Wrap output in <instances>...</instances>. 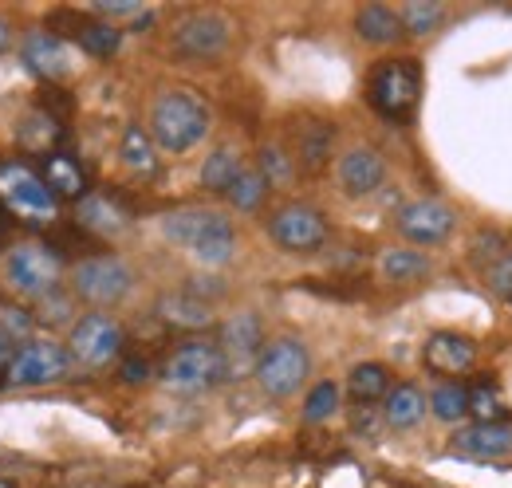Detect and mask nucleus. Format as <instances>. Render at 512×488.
Segmentation results:
<instances>
[{"mask_svg":"<svg viewBox=\"0 0 512 488\" xmlns=\"http://www.w3.org/2000/svg\"><path fill=\"white\" fill-rule=\"evenodd\" d=\"M371 107L386 119H406L422 95V71L414 60H383L371 75Z\"/></svg>","mask_w":512,"mask_h":488,"instance_id":"0eeeda50","label":"nucleus"},{"mask_svg":"<svg viewBox=\"0 0 512 488\" xmlns=\"http://www.w3.org/2000/svg\"><path fill=\"white\" fill-rule=\"evenodd\" d=\"M64 347L71 363L87 366V370H103L123 355V323L107 311H87L71 323Z\"/></svg>","mask_w":512,"mask_h":488,"instance_id":"423d86ee","label":"nucleus"},{"mask_svg":"<svg viewBox=\"0 0 512 488\" xmlns=\"http://www.w3.org/2000/svg\"><path fill=\"white\" fill-rule=\"evenodd\" d=\"M190 256L201 264V268H225L233 256H237V233L233 229H225V233H213V237H205L201 244H193Z\"/></svg>","mask_w":512,"mask_h":488,"instance_id":"473e14b6","label":"nucleus"},{"mask_svg":"<svg viewBox=\"0 0 512 488\" xmlns=\"http://www.w3.org/2000/svg\"><path fill=\"white\" fill-rule=\"evenodd\" d=\"M12 44H16V32H12V24H8L4 16H0V56H4V52H8Z\"/></svg>","mask_w":512,"mask_h":488,"instance_id":"37998d69","label":"nucleus"},{"mask_svg":"<svg viewBox=\"0 0 512 488\" xmlns=\"http://www.w3.org/2000/svg\"><path fill=\"white\" fill-rule=\"evenodd\" d=\"M233 44V24L221 12H193L174 28V52L190 60H217Z\"/></svg>","mask_w":512,"mask_h":488,"instance_id":"9b49d317","label":"nucleus"},{"mask_svg":"<svg viewBox=\"0 0 512 488\" xmlns=\"http://www.w3.org/2000/svg\"><path fill=\"white\" fill-rule=\"evenodd\" d=\"M453 453L469 461H497L512 453V426L509 422H473L453 433Z\"/></svg>","mask_w":512,"mask_h":488,"instance_id":"2eb2a0df","label":"nucleus"},{"mask_svg":"<svg viewBox=\"0 0 512 488\" xmlns=\"http://www.w3.org/2000/svg\"><path fill=\"white\" fill-rule=\"evenodd\" d=\"M75 40H79V48H83L87 56L111 60V56L123 48V28H115V24H83V32H79Z\"/></svg>","mask_w":512,"mask_h":488,"instance_id":"2f4dec72","label":"nucleus"},{"mask_svg":"<svg viewBox=\"0 0 512 488\" xmlns=\"http://www.w3.org/2000/svg\"><path fill=\"white\" fill-rule=\"evenodd\" d=\"M383 418H386V426H390V429L422 426V418H426V394H422L418 386H410V382L390 386L386 406H383Z\"/></svg>","mask_w":512,"mask_h":488,"instance_id":"5701e85b","label":"nucleus"},{"mask_svg":"<svg viewBox=\"0 0 512 488\" xmlns=\"http://www.w3.org/2000/svg\"><path fill=\"white\" fill-rule=\"evenodd\" d=\"M225 378H229L225 359H221L217 343H209V339H190V343H182V347L162 363V386L174 390V394H186V398L221 386Z\"/></svg>","mask_w":512,"mask_h":488,"instance_id":"20e7f679","label":"nucleus"},{"mask_svg":"<svg viewBox=\"0 0 512 488\" xmlns=\"http://www.w3.org/2000/svg\"><path fill=\"white\" fill-rule=\"evenodd\" d=\"M0 197L12 205V209H20V213H28V217H52L56 213V197H52V189L44 185L40 174H32L28 166H0Z\"/></svg>","mask_w":512,"mask_h":488,"instance_id":"ddd939ff","label":"nucleus"},{"mask_svg":"<svg viewBox=\"0 0 512 488\" xmlns=\"http://www.w3.org/2000/svg\"><path fill=\"white\" fill-rule=\"evenodd\" d=\"M154 311H158V319H162L166 327H178V331H209V327H213V304L190 296L186 288L162 292Z\"/></svg>","mask_w":512,"mask_h":488,"instance_id":"aec40b11","label":"nucleus"},{"mask_svg":"<svg viewBox=\"0 0 512 488\" xmlns=\"http://www.w3.org/2000/svg\"><path fill=\"white\" fill-rule=\"evenodd\" d=\"M60 276H64V260L48 244L24 241L4 252V284L16 296L48 300L60 288Z\"/></svg>","mask_w":512,"mask_h":488,"instance_id":"39448f33","label":"nucleus"},{"mask_svg":"<svg viewBox=\"0 0 512 488\" xmlns=\"http://www.w3.org/2000/svg\"><path fill=\"white\" fill-rule=\"evenodd\" d=\"M32 327H36L32 311L12 307V304H0V331H4L8 339H16V343H32Z\"/></svg>","mask_w":512,"mask_h":488,"instance_id":"e433bc0d","label":"nucleus"},{"mask_svg":"<svg viewBox=\"0 0 512 488\" xmlns=\"http://www.w3.org/2000/svg\"><path fill=\"white\" fill-rule=\"evenodd\" d=\"M158 229H162V237H166L170 244H178V248H193V244H201L205 237H213V233L233 229V221H229L225 213H217V209L190 205V209H174V213H166Z\"/></svg>","mask_w":512,"mask_h":488,"instance_id":"4468645a","label":"nucleus"},{"mask_svg":"<svg viewBox=\"0 0 512 488\" xmlns=\"http://www.w3.org/2000/svg\"><path fill=\"white\" fill-rule=\"evenodd\" d=\"M213 126L209 115V103L197 95V91H162L154 99V111H150V138L158 150L166 154H190L193 146L205 142Z\"/></svg>","mask_w":512,"mask_h":488,"instance_id":"f257e3e1","label":"nucleus"},{"mask_svg":"<svg viewBox=\"0 0 512 488\" xmlns=\"http://www.w3.org/2000/svg\"><path fill=\"white\" fill-rule=\"evenodd\" d=\"M335 410H339V382H331V378H327V382H316L312 394L304 398V422H308V426H320Z\"/></svg>","mask_w":512,"mask_h":488,"instance_id":"72a5a7b5","label":"nucleus"},{"mask_svg":"<svg viewBox=\"0 0 512 488\" xmlns=\"http://www.w3.org/2000/svg\"><path fill=\"white\" fill-rule=\"evenodd\" d=\"M422 359L434 374L457 378V374H465L469 366L477 363V343L469 335H457V331H438V335L426 339Z\"/></svg>","mask_w":512,"mask_h":488,"instance_id":"a211bd4d","label":"nucleus"},{"mask_svg":"<svg viewBox=\"0 0 512 488\" xmlns=\"http://www.w3.org/2000/svg\"><path fill=\"white\" fill-rule=\"evenodd\" d=\"M20 60L24 67L32 71V75H40V79H64L71 60H67V48L60 36H52V32H28L24 40H20Z\"/></svg>","mask_w":512,"mask_h":488,"instance_id":"6ab92c4d","label":"nucleus"},{"mask_svg":"<svg viewBox=\"0 0 512 488\" xmlns=\"http://www.w3.org/2000/svg\"><path fill=\"white\" fill-rule=\"evenodd\" d=\"M123 378L138 386V382H146V378H150V366L142 363V359H127V363H123Z\"/></svg>","mask_w":512,"mask_h":488,"instance_id":"a19ab883","label":"nucleus"},{"mask_svg":"<svg viewBox=\"0 0 512 488\" xmlns=\"http://www.w3.org/2000/svg\"><path fill=\"white\" fill-rule=\"evenodd\" d=\"M469 414H473L477 422H501V414H505L501 390L489 386V382H477V386L469 390Z\"/></svg>","mask_w":512,"mask_h":488,"instance_id":"c9c22d12","label":"nucleus"},{"mask_svg":"<svg viewBox=\"0 0 512 488\" xmlns=\"http://www.w3.org/2000/svg\"><path fill=\"white\" fill-rule=\"evenodd\" d=\"M489 288H493L497 296H509L512 300V252L493 260V268H489Z\"/></svg>","mask_w":512,"mask_h":488,"instance_id":"4c0bfd02","label":"nucleus"},{"mask_svg":"<svg viewBox=\"0 0 512 488\" xmlns=\"http://www.w3.org/2000/svg\"><path fill=\"white\" fill-rule=\"evenodd\" d=\"M379 272L390 284H414V280L430 276V256L422 248L398 244V248H386L383 256H379Z\"/></svg>","mask_w":512,"mask_h":488,"instance_id":"4be33fe9","label":"nucleus"},{"mask_svg":"<svg viewBox=\"0 0 512 488\" xmlns=\"http://www.w3.org/2000/svg\"><path fill=\"white\" fill-rule=\"evenodd\" d=\"M241 170H245V162H241V154L233 150V146H217L205 162H201V189H209V193H229V185L241 178Z\"/></svg>","mask_w":512,"mask_h":488,"instance_id":"a878e982","label":"nucleus"},{"mask_svg":"<svg viewBox=\"0 0 512 488\" xmlns=\"http://www.w3.org/2000/svg\"><path fill=\"white\" fill-rule=\"evenodd\" d=\"M347 394L355 402H379L390 394V370L383 363H359L351 374H347Z\"/></svg>","mask_w":512,"mask_h":488,"instance_id":"bb28decb","label":"nucleus"},{"mask_svg":"<svg viewBox=\"0 0 512 488\" xmlns=\"http://www.w3.org/2000/svg\"><path fill=\"white\" fill-rule=\"evenodd\" d=\"M91 8L99 12V16H107V24L111 20H127V16H138L142 12V0H91Z\"/></svg>","mask_w":512,"mask_h":488,"instance_id":"58836bf2","label":"nucleus"},{"mask_svg":"<svg viewBox=\"0 0 512 488\" xmlns=\"http://www.w3.org/2000/svg\"><path fill=\"white\" fill-rule=\"evenodd\" d=\"M12 359H16V339H8V335L0 331V370H8Z\"/></svg>","mask_w":512,"mask_h":488,"instance_id":"79ce46f5","label":"nucleus"},{"mask_svg":"<svg viewBox=\"0 0 512 488\" xmlns=\"http://www.w3.org/2000/svg\"><path fill=\"white\" fill-rule=\"evenodd\" d=\"M355 32H359V40H367V44H398L406 32H402V20H398V12L394 8H386V4H367V8H359V16H355Z\"/></svg>","mask_w":512,"mask_h":488,"instance_id":"b1692460","label":"nucleus"},{"mask_svg":"<svg viewBox=\"0 0 512 488\" xmlns=\"http://www.w3.org/2000/svg\"><path fill=\"white\" fill-rule=\"evenodd\" d=\"M268 237L284 252H316L327 244V217L304 201H292L268 217Z\"/></svg>","mask_w":512,"mask_h":488,"instance_id":"6e6552de","label":"nucleus"},{"mask_svg":"<svg viewBox=\"0 0 512 488\" xmlns=\"http://www.w3.org/2000/svg\"><path fill=\"white\" fill-rule=\"evenodd\" d=\"M268 193H272V189H268V182H264L256 170H249V166H245V170H241V178L229 185L225 201H229L237 213H256V209L268 201Z\"/></svg>","mask_w":512,"mask_h":488,"instance_id":"c756f323","label":"nucleus"},{"mask_svg":"<svg viewBox=\"0 0 512 488\" xmlns=\"http://www.w3.org/2000/svg\"><path fill=\"white\" fill-rule=\"evenodd\" d=\"M398 20H402V32H410V36H430V32L442 28L446 8H442L438 0H410V4L398 12Z\"/></svg>","mask_w":512,"mask_h":488,"instance_id":"7c9ffc66","label":"nucleus"},{"mask_svg":"<svg viewBox=\"0 0 512 488\" xmlns=\"http://www.w3.org/2000/svg\"><path fill=\"white\" fill-rule=\"evenodd\" d=\"M256 174L268 182V189H276V185H288L296 178V162H292V154L284 150V146H276V142H268V146H260V154H256Z\"/></svg>","mask_w":512,"mask_h":488,"instance_id":"c85d7f7f","label":"nucleus"},{"mask_svg":"<svg viewBox=\"0 0 512 488\" xmlns=\"http://www.w3.org/2000/svg\"><path fill=\"white\" fill-rule=\"evenodd\" d=\"M264 347V327H260V315L256 311H237L221 323V335H217V351L225 359L229 378L233 374H245L249 366H256V355Z\"/></svg>","mask_w":512,"mask_h":488,"instance_id":"f8f14e48","label":"nucleus"},{"mask_svg":"<svg viewBox=\"0 0 512 488\" xmlns=\"http://www.w3.org/2000/svg\"><path fill=\"white\" fill-rule=\"evenodd\" d=\"M335 178H339L347 197H367V193H375L386 182V158L371 146H351L339 158Z\"/></svg>","mask_w":512,"mask_h":488,"instance_id":"dca6fc26","label":"nucleus"},{"mask_svg":"<svg viewBox=\"0 0 512 488\" xmlns=\"http://www.w3.org/2000/svg\"><path fill=\"white\" fill-rule=\"evenodd\" d=\"M430 414L446 426H457L469 418V390L457 386V382H442L434 394H430Z\"/></svg>","mask_w":512,"mask_h":488,"instance_id":"cd10ccee","label":"nucleus"},{"mask_svg":"<svg viewBox=\"0 0 512 488\" xmlns=\"http://www.w3.org/2000/svg\"><path fill=\"white\" fill-rule=\"evenodd\" d=\"M119 158H123V166H127L130 174H138V178L158 174V146H154V138H150L146 126H127L123 130Z\"/></svg>","mask_w":512,"mask_h":488,"instance_id":"393cba45","label":"nucleus"},{"mask_svg":"<svg viewBox=\"0 0 512 488\" xmlns=\"http://www.w3.org/2000/svg\"><path fill=\"white\" fill-rule=\"evenodd\" d=\"M71 296L83 300L87 307L103 311V307H115L123 304L130 292H134V268H130L123 256L115 252H95V256H83L71 276Z\"/></svg>","mask_w":512,"mask_h":488,"instance_id":"f03ea898","label":"nucleus"},{"mask_svg":"<svg viewBox=\"0 0 512 488\" xmlns=\"http://www.w3.org/2000/svg\"><path fill=\"white\" fill-rule=\"evenodd\" d=\"M331 138H335V130L331 126H308V130H300V162H308L312 170L327 162V154H331Z\"/></svg>","mask_w":512,"mask_h":488,"instance_id":"f704fd0d","label":"nucleus"},{"mask_svg":"<svg viewBox=\"0 0 512 488\" xmlns=\"http://www.w3.org/2000/svg\"><path fill=\"white\" fill-rule=\"evenodd\" d=\"M71 355H67L64 343L56 339H32L16 351V359L8 366V382L12 386H48V382H60L71 370Z\"/></svg>","mask_w":512,"mask_h":488,"instance_id":"9d476101","label":"nucleus"},{"mask_svg":"<svg viewBox=\"0 0 512 488\" xmlns=\"http://www.w3.org/2000/svg\"><path fill=\"white\" fill-rule=\"evenodd\" d=\"M253 374L268 398H292L312 374V351L296 335H280L260 347Z\"/></svg>","mask_w":512,"mask_h":488,"instance_id":"7ed1b4c3","label":"nucleus"},{"mask_svg":"<svg viewBox=\"0 0 512 488\" xmlns=\"http://www.w3.org/2000/svg\"><path fill=\"white\" fill-rule=\"evenodd\" d=\"M44 185L52 189V197L60 201V197H67V201H79L83 193H87V174H83V166L71 158V154H48L44 158Z\"/></svg>","mask_w":512,"mask_h":488,"instance_id":"412c9836","label":"nucleus"},{"mask_svg":"<svg viewBox=\"0 0 512 488\" xmlns=\"http://www.w3.org/2000/svg\"><path fill=\"white\" fill-rule=\"evenodd\" d=\"M75 225L91 237H123L130 229V213L107 193H83L75 201Z\"/></svg>","mask_w":512,"mask_h":488,"instance_id":"f3484780","label":"nucleus"},{"mask_svg":"<svg viewBox=\"0 0 512 488\" xmlns=\"http://www.w3.org/2000/svg\"><path fill=\"white\" fill-rule=\"evenodd\" d=\"M186 292L197 296V300H205V304H213V300L225 296V280H217V276H193L190 284H186Z\"/></svg>","mask_w":512,"mask_h":488,"instance_id":"ea45409f","label":"nucleus"},{"mask_svg":"<svg viewBox=\"0 0 512 488\" xmlns=\"http://www.w3.org/2000/svg\"><path fill=\"white\" fill-rule=\"evenodd\" d=\"M394 229L402 233V241L410 248H430V244H446L457 229V213L449 209L446 201L438 197H422V201H410L402 205Z\"/></svg>","mask_w":512,"mask_h":488,"instance_id":"1a4fd4ad","label":"nucleus"}]
</instances>
